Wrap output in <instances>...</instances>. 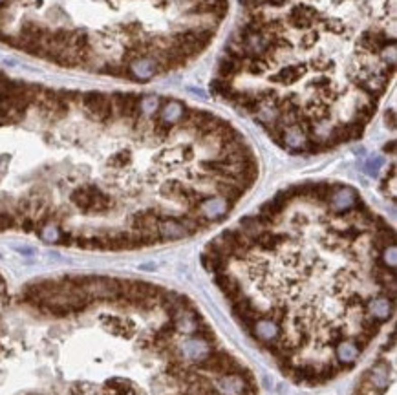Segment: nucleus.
<instances>
[{
  "label": "nucleus",
  "mask_w": 397,
  "mask_h": 395,
  "mask_svg": "<svg viewBox=\"0 0 397 395\" xmlns=\"http://www.w3.org/2000/svg\"><path fill=\"white\" fill-rule=\"evenodd\" d=\"M203 264L249 339L299 384L351 370L395 309L393 231L348 185L278 192L214 238Z\"/></svg>",
  "instance_id": "1"
},
{
  "label": "nucleus",
  "mask_w": 397,
  "mask_h": 395,
  "mask_svg": "<svg viewBox=\"0 0 397 395\" xmlns=\"http://www.w3.org/2000/svg\"><path fill=\"white\" fill-rule=\"evenodd\" d=\"M393 344L390 348V353L384 351L366 370L353 395H384L388 390L395 388V353H393L395 346Z\"/></svg>",
  "instance_id": "2"
},
{
  "label": "nucleus",
  "mask_w": 397,
  "mask_h": 395,
  "mask_svg": "<svg viewBox=\"0 0 397 395\" xmlns=\"http://www.w3.org/2000/svg\"><path fill=\"white\" fill-rule=\"evenodd\" d=\"M6 2H8V0H0V8H2V6H4Z\"/></svg>",
  "instance_id": "3"
}]
</instances>
